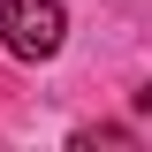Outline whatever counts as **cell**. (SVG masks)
<instances>
[{
    "mask_svg": "<svg viewBox=\"0 0 152 152\" xmlns=\"http://www.w3.org/2000/svg\"><path fill=\"white\" fill-rule=\"evenodd\" d=\"M69 38V8L61 0H8L0 8V46L15 61H53Z\"/></svg>",
    "mask_w": 152,
    "mask_h": 152,
    "instance_id": "6da1fadb",
    "label": "cell"
}]
</instances>
